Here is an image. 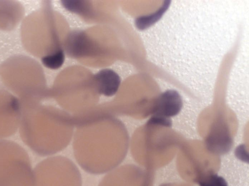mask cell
Segmentation results:
<instances>
[{"mask_svg":"<svg viewBox=\"0 0 249 186\" xmlns=\"http://www.w3.org/2000/svg\"><path fill=\"white\" fill-rule=\"evenodd\" d=\"M138 180L132 167L125 165L108 172L99 186H139Z\"/></svg>","mask_w":249,"mask_h":186,"instance_id":"obj_6","label":"cell"},{"mask_svg":"<svg viewBox=\"0 0 249 186\" xmlns=\"http://www.w3.org/2000/svg\"><path fill=\"white\" fill-rule=\"evenodd\" d=\"M73 119L65 117H41L32 113L21 115L19 130L23 142L36 154H53L70 142L74 127Z\"/></svg>","mask_w":249,"mask_h":186,"instance_id":"obj_2","label":"cell"},{"mask_svg":"<svg viewBox=\"0 0 249 186\" xmlns=\"http://www.w3.org/2000/svg\"><path fill=\"white\" fill-rule=\"evenodd\" d=\"M64 61V55L62 51H59L54 54L45 57L43 59L44 65L52 69L60 67Z\"/></svg>","mask_w":249,"mask_h":186,"instance_id":"obj_10","label":"cell"},{"mask_svg":"<svg viewBox=\"0 0 249 186\" xmlns=\"http://www.w3.org/2000/svg\"><path fill=\"white\" fill-rule=\"evenodd\" d=\"M99 92L106 95L112 96L117 91L120 79L119 75L111 70L100 71L95 77Z\"/></svg>","mask_w":249,"mask_h":186,"instance_id":"obj_7","label":"cell"},{"mask_svg":"<svg viewBox=\"0 0 249 186\" xmlns=\"http://www.w3.org/2000/svg\"><path fill=\"white\" fill-rule=\"evenodd\" d=\"M33 186H81L80 173L72 162L60 156L47 158L33 169Z\"/></svg>","mask_w":249,"mask_h":186,"instance_id":"obj_4","label":"cell"},{"mask_svg":"<svg viewBox=\"0 0 249 186\" xmlns=\"http://www.w3.org/2000/svg\"><path fill=\"white\" fill-rule=\"evenodd\" d=\"M198 184L199 186H228L223 177L214 173L203 176L199 179Z\"/></svg>","mask_w":249,"mask_h":186,"instance_id":"obj_9","label":"cell"},{"mask_svg":"<svg viewBox=\"0 0 249 186\" xmlns=\"http://www.w3.org/2000/svg\"><path fill=\"white\" fill-rule=\"evenodd\" d=\"M183 103L178 93L168 90L161 93L156 99L153 107V117L151 120L160 121L163 124L168 118L177 115L181 110Z\"/></svg>","mask_w":249,"mask_h":186,"instance_id":"obj_5","label":"cell"},{"mask_svg":"<svg viewBox=\"0 0 249 186\" xmlns=\"http://www.w3.org/2000/svg\"><path fill=\"white\" fill-rule=\"evenodd\" d=\"M75 158L87 172L101 174L117 167L128 148V135L123 124L113 118H74Z\"/></svg>","mask_w":249,"mask_h":186,"instance_id":"obj_1","label":"cell"},{"mask_svg":"<svg viewBox=\"0 0 249 186\" xmlns=\"http://www.w3.org/2000/svg\"><path fill=\"white\" fill-rule=\"evenodd\" d=\"M33 170L26 150L18 144L0 140V186H33Z\"/></svg>","mask_w":249,"mask_h":186,"instance_id":"obj_3","label":"cell"},{"mask_svg":"<svg viewBox=\"0 0 249 186\" xmlns=\"http://www.w3.org/2000/svg\"><path fill=\"white\" fill-rule=\"evenodd\" d=\"M169 4L165 3L154 14L142 16L136 20V25L139 29L143 30L149 27L160 19L168 8Z\"/></svg>","mask_w":249,"mask_h":186,"instance_id":"obj_8","label":"cell"}]
</instances>
